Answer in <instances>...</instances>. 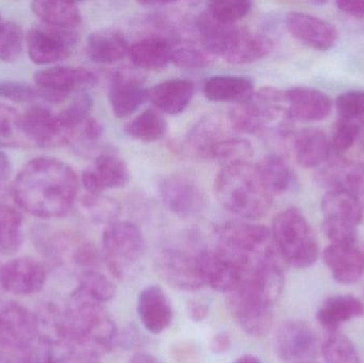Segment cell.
<instances>
[{"instance_id": "cell-1", "label": "cell", "mask_w": 364, "mask_h": 363, "mask_svg": "<svg viewBox=\"0 0 364 363\" xmlns=\"http://www.w3.org/2000/svg\"><path fill=\"white\" fill-rule=\"evenodd\" d=\"M19 208L43 220L66 217L76 202L79 180L72 168L55 158L30 160L12 183Z\"/></svg>"}, {"instance_id": "cell-2", "label": "cell", "mask_w": 364, "mask_h": 363, "mask_svg": "<svg viewBox=\"0 0 364 363\" xmlns=\"http://www.w3.org/2000/svg\"><path fill=\"white\" fill-rule=\"evenodd\" d=\"M284 287V271L274 261L246 273L239 287L229 293V310L246 335L260 338L269 334L273 308Z\"/></svg>"}, {"instance_id": "cell-3", "label": "cell", "mask_w": 364, "mask_h": 363, "mask_svg": "<svg viewBox=\"0 0 364 363\" xmlns=\"http://www.w3.org/2000/svg\"><path fill=\"white\" fill-rule=\"evenodd\" d=\"M214 193L227 211L246 221L264 217L273 205L257 164L250 162L223 166L214 180Z\"/></svg>"}, {"instance_id": "cell-4", "label": "cell", "mask_w": 364, "mask_h": 363, "mask_svg": "<svg viewBox=\"0 0 364 363\" xmlns=\"http://www.w3.org/2000/svg\"><path fill=\"white\" fill-rule=\"evenodd\" d=\"M195 28L203 48L228 63H254L273 49V40L267 36L237 23H218L205 10L195 18Z\"/></svg>"}, {"instance_id": "cell-5", "label": "cell", "mask_w": 364, "mask_h": 363, "mask_svg": "<svg viewBox=\"0 0 364 363\" xmlns=\"http://www.w3.org/2000/svg\"><path fill=\"white\" fill-rule=\"evenodd\" d=\"M63 317L73 351L87 352L100 357L117 343V323L102 303L73 292Z\"/></svg>"}, {"instance_id": "cell-6", "label": "cell", "mask_w": 364, "mask_h": 363, "mask_svg": "<svg viewBox=\"0 0 364 363\" xmlns=\"http://www.w3.org/2000/svg\"><path fill=\"white\" fill-rule=\"evenodd\" d=\"M216 249L237 264L244 275L262 264L277 261L278 253L272 232L252 222L227 221L215 230Z\"/></svg>"}, {"instance_id": "cell-7", "label": "cell", "mask_w": 364, "mask_h": 363, "mask_svg": "<svg viewBox=\"0 0 364 363\" xmlns=\"http://www.w3.org/2000/svg\"><path fill=\"white\" fill-rule=\"evenodd\" d=\"M272 236L278 255L295 269H307L318 259L316 234L301 209H284L274 217Z\"/></svg>"}, {"instance_id": "cell-8", "label": "cell", "mask_w": 364, "mask_h": 363, "mask_svg": "<svg viewBox=\"0 0 364 363\" xmlns=\"http://www.w3.org/2000/svg\"><path fill=\"white\" fill-rule=\"evenodd\" d=\"M145 254V239L136 224L117 221L102 234V259L117 279L132 277L140 268Z\"/></svg>"}, {"instance_id": "cell-9", "label": "cell", "mask_w": 364, "mask_h": 363, "mask_svg": "<svg viewBox=\"0 0 364 363\" xmlns=\"http://www.w3.org/2000/svg\"><path fill=\"white\" fill-rule=\"evenodd\" d=\"M158 192L164 206L183 219L198 217L207 208L203 188L186 173H171L162 177L158 183Z\"/></svg>"}, {"instance_id": "cell-10", "label": "cell", "mask_w": 364, "mask_h": 363, "mask_svg": "<svg viewBox=\"0 0 364 363\" xmlns=\"http://www.w3.org/2000/svg\"><path fill=\"white\" fill-rule=\"evenodd\" d=\"M34 82L45 94L46 102H62L72 94L82 93L97 83L91 70L78 66H53L38 70Z\"/></svg>"}, {"instance_id": "cell-11", "label": "cell", "mask_w": 364, "mask_h": 363, "mask_svg": "<svg viewBox=\"0 0 364 363\" xmlns=\"http://www.w3.org/2000/svg\"><path fill=\"white\" fill-rule=\"evenodd\" d=\"M159 276L175 289L194 292L203 289L205 283L197 256L179 249H166L156 259Z\"/></svg>"}, {"instance_id": "cell-12", "label": "cell", "mask_w": 364, "mask_h": 363, "mask_svg": "<svg viewBox=\"0 0 364 363\" xmlns=\"http://www.w3.org/2000/svg\"><path fill=\"white\" fill-rule=\"evenodd\" d=\"M276 352L284 363H306L316 359L318 341L316 332L305 322L288 320L278 328Z\"/></svg>"}, {"instance_id": "cell-13", "label": "cell", "mask_w": 364, "mask_h": 363, "mask_svg": "<svg viewBox=\"0 0 364 363\" xmlns=\"http://www.w3.org/2000/svg\"><path fill=\"white\" fill-rule=\"evenodd\" d=\"M25 40L31 61L38 65H47L70 57L76 43V32L63 31L46 26L29 30Z\"/></svg>"}, {"instance_id": "cell-14", "label": "cell", "mask_w": 364, "mask_h": 363, "mask_svg": "<svg viewBox=\"0 0 364 363\" xmlns=\"http://www.w3.org/2000/svg\"><path fill=\"white\" fill-rule=\"evenodd\" d=\"M38 336V317L31 310L18 304L0 310V347L29 350Z\"/></svg>"}, {"instance_id": "cell-15", "label": "cell", "mask_w": 364, "mask_h": 363, "mask_svg": "<svg viewBox=\"0 0 364 363\" xmlns=\"http://www.w3.org/2000/svg\"><path fill=\"white\" fill-rule=\"evenodd\" d=\"M46 251L55 261L74 264L85 270H96L102 255L94 243L74 232H59L47 239Z\"/></svg>"}, {"instance_id": "cell-16", "label": "cell", "mask_w": 364, "mask_h": 363, "mask_svg": "<svg viewBox=\"0 0 364 363\" xmlns=\"http://www.w3.org/2000/svg\"><path fill=\"white\" fill-rule=\"evenodd\" d=\"M87 194H104L108 190L122 189L130 181L129 168L119 156L113 153H100L81 177Z\"/></svg>"}, {"instance_id": "cell-17", "label": "cell", "mask_w": 364, "mask_h": 363, "mask_svg": "<svg viewBox=\"0 0 364 363\" xmlns=\"http://www.w3.org/2000/svg\"><path fill=\"white\" fill-rule=\"evenodd\" d=\"M21 127L31 147L61 146L68 144L57 113L44 106L30 107L21 114Z\"/></svg>"}, {"instance_id": "cell-18", "label": "cell", "mask_w": 364, "mask_h": 363, "mask_svg": "<svg viewBox=\"0 0 364 363\" xmlns=\"http://www.w3.org/2000/svg\"><path fill=\"white\" fill-rule=\"evenodd\" d=\"M47 281L45 266L29 257L15 258L0 268V285L14 296L38 293Z\"/></svg>"}, {"instance_id": "cell-19", "label": "cell", "mask_w": 364, "mask_h": 363, "mask_svg": "<svg viewBox=\"0 0 364 363\" xmlns=\"http://www.w3.org/2000/svg\"><path fill=\"white\" fill-rule=\"evenodd\" d=\"M286 26L295 40L316 50H329L337 44L338 31L335 26L314 15L303 12L288 13Z\"/></svg>"}, {"instance_id": "cell-20", "label": "cell", "mask_w": 364, "mask_h": 363, "mask_svg": "<svg viewBox=\"0 0 364 363\" xmlns=\"http://www.w3.org/2000/svg\"><path fill=\"white\" fill-rule=\"evenodd\" d=\"M316 179L327 191H343L358 196L364 193V163L336 158L323 166Z\"/></svg>"}, {"instance_id": "cell-21", "label": "cell", "mask_w": 364, "mask_h": 363, "mask_svg": "<svg viewBox=\"0 0 364 363\" xmlns=\"http://www.w3.org/2000/svg\"><path fill=\"white\" fill-rule=\"evenodd\" d=\"M136 311L143 327L153 335L168 330L174 319L172 303L159 286H147L139 293Z\"/></svg>"}, {"instance_id": "cell-22", "label": "cell", "mask_w": 364, "mask_h": 363, "mask_svg": "<svg viewBox=\"0 0 364 363\" xmlns=\"http://www.w3.org/2000/svg\"><path fill=\"white\" fill-rule=\"evenodd\" d=\"M235 134L227 117L220 113H211L199 119L188 131L186 146L193 155L208 159L210 151L220 141Z\"/></svg>"}, {"instance_id": "cell-23", "label": "cell", "mask_w": 364, "mask_h": 363, "mask_svg": "<svg viewBox=\"0 0 364 363\" xmlns=\"http://www.w3.org/2000/svg\"><path fill=\"white\" fill-rule=\"evenodd\" d=\"M196 256L205 286L214 291L229 294L242 283L243 271L215 249Z\"/></svg>"}, {"instance_id": "cell-24", "label": "cell", "mask_w": 364, "mask_h": 363, "mask_svg": "<svg viewBox=\"0 0 364 363\" xmlns=\"http://www.w3.org/2000/svg\"><path fill=\"white\" fill-rule=\"evenodd\" d=\"M286 104L292 121H323L331 114L333 109V102L327 94L308 87L287 90Z\"/></svg>"}, {"instance_id": "cell-25", "label": "cell", "mask_w": 364, "mask_h": 363, "mask_svg": "<svg viewBox=\"0 0 364 363\" xmlns=\"http://www.w3.org/2000/svg\"><path fill=\"white\" fill-rule=\"evenodd\" d=\"M149 99V89L138 77L119 72L111 81L109 100L115 117L125 119L134 114Z\"/></svg>"}, {"instance_id": "cell-26", "label": "cell", "mask_w": 364, "mask_h": 363, "mask_svg": "<svg viewBox=\"0 0 364 363\" xmlns=\"http://www.w3.org/2000/svg\"><path fill=\"white\" fill-rule=\"evenodd\" d=\"M323 259L335 281L342 285H353L363 277L364 255L355 245L331 244Z\"/></svg>"}, {"instance_id": "cell-27", "label": "cell", "mask_w": 364, "mask_h": 363, "mask_svg": "<svg viewBox=\"0 0 364 363\" xmlns=\"http://www.w3.org/2000/svg\"><path fill=\"white\" fill-rule=\"evenodd\" d=\"M292 149L299 166L314 168L328 161L331 144L323 130L306 128L293 134Z\"/></svg>"}, {"instance_id": "cell-28", "label": "cell", "mask_w": 364, "mask_h": 363, "mask_svg": "<svg viewBox=\"0 0 364 363\" xmlns=\"http://www.w3.org/2000/svg\"><path fill=\"white\" fill-rule=\"evenodd\" d=\"M194 91L192 81L171 79L149 89V100L155 104L160 112L178 115L184 112L192 102Z\"/></svg>"}, {"instance_id": "cell-29", "label": "cell", "mask_w": 364, "mask_h": 363, "mask_svg": "<svg viewBox=\"0 0 364 363\" xmlns=\"http://www.w3.org/2000/svg\"><path fill=\"white\" fill-rule=\"evenodd\" d=\"M203 94L214 102L244 104L254 97V83L243 76L218 75L205 81Z\"/></svg>"}, {"instance_id": "cell-30", "label": "cell", "mask_w": 364, "mask_h": 363, "mask_svg": "<svg viewBox=\"0 0 364 363\" xmlns=\"http://www.w3.org/2000/svg\"><path fill=\"white\" fill-rule=\"evenodd\" d=\"M130 45L125 36L114 29L92 32L87 40V57L98 64H112L127 57Z\"/></svg>"}, {"instance_id": "cell-31", "label": "cell", "mask_w": 364, "mask_h": 363, "mask_svg": "<svg viewBox=\"0 0 364 363\" xmlns=\"http://www.w3.org/2000/svg\"><path fill=\"white\" fill-rule=\"evenodd\" d=\"M174 44L162 36H149L130 45L128 57L138 67L161 70L172 62Z\"/></svg>"}, {"instance_id": "cell-32", "label": "cell", "mask_w": 364, "mask_h": 363, "mask_svg": "<svg viewBox=\"0 0 364 363\" xmlns=\"http://www.w3.org/2000/svg\"><path fill=\"white\" fill-rule=\"evenodd\" d=\"M364 315V305L359 298L353 296H333L324 300L322 306L318 309V323L325 330L333 332H337L340 325L363 317Z\"/></svg>"}, {"instance_id": "cell-33", "label": "cell", "mask_w": 364, "mask_h": 363, "mask_svg": "<svg viewBox=\"0 0 364 363\" xmlns=\"http://www.w3.org/2000/svg\"><path fill=\"white\" fill-rule=\"evenodd\" d=\"M31 10L47 27L63 31L75 32L81 25V12L74 2L44 1L31 4Z\"/></svg>"}, {"instance_id": "cell-34", "label": "cell", "mask_w": 364, "mask_h": 363, "mask_svg": "<svg viewBox=\"0 0 364 363\" xmlns=\"http://www.w3.org/2000/svg\"><path fill=\"white\" fill-rule=\"evenodd\" d=\"M324 219L357 227L363 222V210L357 196L343 191H327L322 200Z\"/></svg>"}, {"instance_id": "cell-35", "label": "cell", "mask_w": 364, "mask_h": 363, "mask_svg": "<svg viewBox=\"0 0 364 363\" xmlns=\"http://www.w3.org/2000/svg\"><path fill=\"white\" fill-rule=\"evenodd\" d=\"M126 134L134 140L144 143L159 141L166 136L168 123L160 111L147 109L126 124Z\"/></svg>"}, {"instance_id": "cell-36", "label": "cell", "mask_w": 364, "mask_h": 363, "mask_svg": "<svg viewBox=\"0 0 364 363\" xmlns=\"http://www.w3.org/2000/svg\"><path fill=\"white\" fill-rule=\"evenodd\" d=\"M257 168L272 195L284 193L292 185V170L282 156H267L257 164Z\"/></svg>"}, {"instance_id": "cell-37", "label": "cell", "mask_w": 364, "mask_h": 363, "mask_svg": "<svg viewBox=\"0 0 364 363\" xmlns=\"http://www.w3.org/2000/svg\"><path fill=\"white\" fill-rule=\"evenodd\" d=\"M23 241V217L12 207L0 204V254L12 255Z\"/></svg>"}, {"instance_id": "cell-38", "label": "cell", "mask_w": 364, "mask_h": 363, "mask_svg": "<svg viewBox=\"0 0 364 363\" xmlns=\"http://www.w3.org/2000/svg\"><path fill=\"white\" fill-rule=\"evenodd\" d=\"M95 302H110L117 294L114 283L97 270L81 271L75 291Z\"/></svg>"}, {"instance_id": "cell-39", "label": "cell", "mask_w": 364, "mask_h": 363, "mask_svg": "<svg viewBox=\"0 0 364 363\" xmlns=\"http://www.w3.org/2000/svg\"><path fill=\"white\" fill-rule=\"evenodd\" d=\"M252 143L247 139L242 136H228L220 141L210 151L208 159L222 162L224 166L228 164L240 163V162H250L252 157Z\"/></svg>"}, {"instance_id": "cell-40", "label": "cell", "mask_w": 364, "mask_h": 363, "mask_svg": "<svg viewBox=\"0 0 364 363\" xmlns=\"http://www.w3.org/2000/svg\"><path fill=\"white\" fill-rule=\"evenodd\" d=\"M0 145L12 148L31 147L21 127V114L4 104H0Z\"/></svg>"}, {"instance_id": "cell-41", "label": "cell", "mask_w": 364, "mask_h": 363, "mask_svg": "<svg viewBox=\"0 0 364 363\" xmlns=\"http://www.w3.org/2000/svg\"><path fill=\"white\" fill-rule=\"evenodd\" d=\"M81 205L85 215L91 221L94 223L104 224L106 226L117 222L121 211L117 200L104 194L93 195V194L87 193L81 200Z\"/></svg>"}, {"instance_id": "cell-42", "label": "cell", "mask_w": 364, "mask_h": 363, "mask_svg": "<svg viewBox=\"0 0 364 363\" xmlns=\"http://www.w3.org/2000/svg\"><path fill=\"white\" fill-rule=\"evenodd\" d=\"M322 352L326 363H363L354 343L337 332L325 340Z\"/></svg>"}, {"instance_id": "cell-43", "label": "cell", "mask_w": 364, "mask_h": 363, "mask_svg": "<svg viewBox=\"0 0 364 363\" xmlns=\"http://www.w3.org/2000/svg\"><path fill=\"white\" fill-rule=\"evenodd\" d=\"M23 40L21 26L13 21H4L0 28V61H17L23 51Z\"/></svg>"}, {"instance_id": "cell-44", "label": "cell", "mask_w": 364, "mask_h": 363, "mask_svg": "<svg viewBox=\"0 0 364 363\" xmlns=\"http://www.w3.org/2000/svg\"><path fill=\"white\" fill-rule=\"evenodd\" d=\"M252 6L248 1H211L205 11L218 23L235 25L247 16Z\"/></svg>"}, {"instance_id": "cell-45", "label": "cell", "mask_w": 364, "mask_h": 363, "mask_svg": "<svg viewBox=\"0 0 364 363\" xmlns=\"http://www.w3.org/2000/svg\"><path fill=\"white\" fill-rule=\"evenodd\" d=\"M339 119H348L364 128V91H350L338 96Z\"/></svg>"}, {"instance_id": "cell-46", "label": "cell", "mask_w": 364, "mask_h": 363, "mask_svg": "<svg viewBox=\"0 0 364 363\" xmlns=\"http://www.w3.org/2000/svg\"><path fill=\"white\" fill-rule=\"evenodd\" d=\"M212 55L203 48L193 45H181L173 49L172 62L178 67L199 70L211 65Z\"/></svg>"}, {"instance_id": "cell-47", "label": "cell", "mask_w": 364, "mask_h": 363, "mask_svg": "<svg viewBox=\"0 0 364 363\" xmlns=\"http://www.w3.org/2000/svg\"><path fill=\"white\" fill-rule=\"evenodd\" d=\"M0 98L15 102H33L46 100L44 92L38 87L15 81L0 82Z\"/></svg>"}, {"instance_id": "cell-48", "label": "cell", "mask_w": 364, "mask_h": 363, "mask_svg": "<svg viewBox=\"0 0 364 363\" xmlns=\"http://www.w3.org/2000/svg\"><path fill=\"white\" fill-rule=\"evenodd\" d=\"M363 128L348 119H339L333 130L331 147L338 153H343L354 146L360 138Z\"/></svg>"}, {"instance_id": "cell-49", "label": "cell", "mask_w": 364, "mask_h": 363, "mask_svg": "<svg viewBox=\"0 0 364 363\" xmlns=\"http://www.w3.org/2000/svg\"><path fill=\"white\" fill-rule=\"evenodd\" d=\"M322 228L325 236L333 242V244L355 245L356 243L357 232L354 226L324 219Z\"/></svg>"}, {"instance_id": "cell-50", "label": "cell", "mask_w": 364, "mask_h": 363, "mask_svg": "<svg viewBox=\"0 0 364 363\" xmlns=\"http://www.w3.org/2000/svg\"><path fill=\"white\" fill-rule=\"evenodd\" d=\"M104 134V126L100 124L98 119L90 117L81 126L77 134V139L85 141V142L94 143L100 140Z\"/></svg>"}, {"instance_id": "cell-51", "label": "cell", "mask_w": 364, "mask_h": 363, "mask_svg": "<svg viewBox=\"0 0 364 363\" xmlns=\"http://www.w3.org/2000/svg\"><path fill=\"white\" fill-rule=\"evenodd\" d=\"M34 352L29 350H9L0 347V363H33Z\"/></svg>"}, {"instance_id": "cell-52", "label": "cell", "mask_w": 364, "mask_h": 363, "mask_svg": "<svg viewBox=\"0 0 364 363\" xmlns=\"http://www.w3.org/2000/svg\"><path fill=\"white\" fill-rule=\"evenodd\" d=\"M33 363H66L50 345L38 341V347L34 352Z\"/></svg>"}, {"instance_id": "cell-53", "label": "cell", "mask_w": 364, "mask_h": 363, "mask_svg": "<svg viewBox=\"0 0 364 363\" xmlns=\"http://www.w3.org/2000/svg\"><path fill=\"white\" fill-rule=\"evenodd\" d=\"M337 8L344 14L357 19H364V0H339Z\"/></svg>"}, {"instance_id": "cell-54", "label": "cell", "mask_w": 364, "mask_h": 363, "mask_svg": "<svg viewBox=\"0 0 364 363\" xmlns=\"http://www.w3.org/2000/svg\"><path fill=\"white\" fill-rule=\"evenodd\" d=\"M210 351L215 355L226 353L231 347L230 335L227 332H220L214 335L209 342Z\"/></svg>"}, {"instance_id": "cell-55", "label": "cell", "mask_w": 364, "mask_h": 363, "mask_svg": "<svg viewBox=\"0 0 364 363\" xmlns=\"http://www.w3.org/2000/svg\"><path fill=\"white\" fill-rule=\"evenodd\" d=\"M188 315L192 321L203 322L209 315V305L201 300H192L188 303Z\"/></svg>"}, {"instance_id": "cell-56", "label": "cell", "mask_w": 364, "mask_h": 363, "mask_svg": "<svg viewBox=\"0 0 364 363\" xmlns=\"http://www.w3.org/2000/svg\"><path fill=\"white\" fill-rule=\"evenodd\" d=\"M142 341V337H141L140 332L136 330V327H129L125 330L123 337L119 339L122 347H136L139 343Z\"/></svg>"}, {"instance_id": "cell-57", "label": "cell", "mask_w": 364, "mask_h": 363, "mask_svg": "<svg viewBox=\"0 0 364 363\" xmlns=\"http://www.w3.org/2000/svg\"><path fill=\"white\" fill-rule=\"evenodd\" d=\"M97 356L82 351H73L65 359L66 363H100Z\"/></svg>"}, {"instance_id": "cell-58", "label": "cell", "mask_w": 364, "mask_h": 363, "mask_svg": "<svg viewBox=\"0 0 364 363\" xmlns=\"http://www.w3.org/2000/svg\"><path fill=\"white\" fill-rule=\"evenodd\" d=\"M11 176V166L8 158L0 153V192L8 185Z\"/></svg>"}, {"instance_id": "cell-59", "label": "cell", "mask_w": 364, "mask_h": 363, "mask_svg": "<svg viewBox=\"0 0 364 363\" xmlns=\"http://www.w3.org/2000/svg\"><path fill=\"white\" fill-rule=\"evenodd\" d=\"M129 363H161L155 356L151 355V354H136L132 356Z\"/></svg>"}, {"instance_id": "cell-60", "label": "cell", "mask_w": 364, "mask_h": 363, "mask_svg": "<svg viewBox=\"0 0 364 363\" xmlns=\"http://www.w3.org/2000/svg\"><path fill=\"white\" fill-rule=\"evenodd\" d=\"M231 363H263L256 356L250 355V354H246V355L241 356V357L237 358L235 362Z\"/></svg>"}, {"instance_id": "cell-61", "label": "cell", "mask_w": 364, "mask_h": 363, "mask_svg": "<svg viewBox=\"0 0 364 363\" xmlns=\"http://www.w3.org/2000/svg\"><path fill=\"white\" fill-rule=\"evenodd\" d=\"M360 143H361V147H363V149L364 151V132H361L360 134Z\"/></svg>"}, {"instance_id": "cell-62", "label": "cell", "mask_w": 364, "mask_h": 363, "mask_svg": "<svg viewBox=\"0 0 364 363\" xmlns=\"http://www.w3.org/2000/svg\"><path fill=\"white\" fill-rule=\"evenodd\" d=\"M4 21L2 19L1 15H0V28H1V26L4 25Z\"/></svg>"}, {"instance_id": "cell-63", "label": "cell", "mask_w": 364, "mask_h": 363, "mask_svg": "<svg viewBox=\"0 0 364 363\" xmlns=\"http://www.w3.org/2000/svg\"><path fill=\"white\" fill-rule=\"evenodd\" d=\"M306 363H320V362H316V360H312V362H306Z\"/></svg>"}]
</instances>
